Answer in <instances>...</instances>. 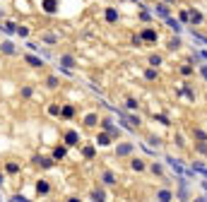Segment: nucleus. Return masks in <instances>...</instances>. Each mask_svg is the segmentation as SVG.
I'll return each mask as SVG.
<instances>
[{
    "mask_svg": "<svg viewBox=\"0 0 207 202\" xmlns=\"http://www.w3.org/2000/svg\"><path fill=\"white\" fill-rule=\"evenodd\" d=\"M36 193H39V195L48 193V183H44V181H39V185H36Z\"/></svg>",
    "mask_w": 207,
    "mask_h": 202,
    "instance_id": "nucleus-1",
    "label": "nucleus"
},
{
    "mask_svg": "<svg viewBox=\"0 0 207 202\" xmlns=\"http://www.w3.org/2000/svg\"><path fill=\"white\" fill-rule=\"evenodd\" d=\"M65 140H68V145H77V132H68Z\"/></svg>",
    "mask_w": 207,
    "mask_h": 202,
    "instance_id": "nucleus-2",
    "label": "nucleus"
},
{
    "mask_svg": "<svg viewBox=\"0 0 207 202\" xmlns=\"http://www.w3.org/2000/svg\"><path fill=\"white\" fill-rule=\"evenodd\" d=\"M106 19H108V22H116V19H118V12H116V10H106Z\"/></svg>",
    "mask_w": 207,
    "mask_h": 202,
    "instance_id": "nucleus-3",
    "label": "nucleus"
},
{
    "mask_svg": "<svg viewBox=\"0 0 207 202\" xmlns=\"http://www.w3.org/2000/svg\"><path fill=\"white\" fill-rule=\"evenodd\" d=\"M2 51H5V53H15V48H12V44H10V41H5V44H2Z\"/></svg>",
    "mask_w": 207,
    "mask_h": 202,
    "instance_id": "nucleus-4",
    "label": "nucleus"
},
{
    "mask_svg": "<svg viewBox=\"0 0 207 202\" xmlns=\"http://www.w3.org/2000/svg\"><path fill=\"white\" fill-rule=\"evenodd\" d=\"M27 63L36 67V65H41V60H39V58H34V55H27Z\"/></svg>",
    "mask_w": 207,
    "mask_h": 202,
    "instance_id": "nucleus-5",
    "label": "nucleus"
},
{
    "mask_svg": "<svg viewBox=\"0 0 207 202\" xmlns=\"http://www.w3.org/2000/svg\"><path fill=\"white\" fill-rule=\"evenodd\" d=\"M34 161H36V164H41V166H46V168H48V166H51V161H48V159H41V156H36Z\"/></svg>",
    "mask_w": 207,
    "mask_h": 202,
    "instance_id": "nucleus-6",
    "label": "nucleus"
},
{
    "mask_svg": "<svg viewBox=\"0 0 207 202\" xmlns=\"http://www.w3.org/2000/svg\"><path fill=\"white\" fill-rule=\"evenodd\" d=\"M53 156H55V159H63V156H65V149H63V147H58V149L53 152Z\"/></svg>",
    "mask_w": 207,
    "mask_h": 202,
    "instance_id": "nucleus-7",
    "label": "nucleus"
},
{
    "mask_svg": "<svg viewBox=\"0 0 207 202\" xmlns=\"http://www.w3.org/2000/svg\"><path fill=\"white\" fill-rule=\"evenodd\" d=\"M142 36H144V39H147V41H152V39H154V36H157V34H154V31H152V29H147V31H144V34H142Z\"/></svg>",
    "mask_w": 207,
    "mask_h": 202,
    "instance_id": "nucleus-8",
    "label": "nucleus"
},
{
    "mask_svg": "<svg viewBox=\"0 0 207 202\" xmlns=\"http://www.w3.org/2000/svg\"><path fill=\"white\" fill-rule=\"evenodd\" d=\"M130 152V145H123V147H118V154H128Z\"/></svg>",
    "mask_w": 207,
    "mask_h": 202,
    "instance_id": "nucleus-9",
    "label": "nucleus"
},
{
    "mask_svg": "<svg viewBox=\"0 0 207 202\" xmlns=\"http://www.w3.org/2000/svg\"><path fill=\"white\" fill-rule=\"evenodd\" d=\"M2 29H5L7 34H12V31H15V24H12V22H7V24H5V27H2Z\"/></svg>",
    "mask_w": 207,
    "mask_h": 202,
    "instance_id": "nucleus-10",
    "label": "nucleus"
},
{
    "mask_svg": "<svg viewBox=\"0 0 207 202\" xmlns=\"http://www.w3.org/2000/svg\"><path fill=\"white\" fill-rule=\"evenodd\" d=\"M63 63H65V65H68V67H72V63H75V60H72L70 55H63Z\"/></svg>",
    "mask_w": 207,
    "mask_h": 202,
    "instance_id": "nucleus-11",
    "label": "nucleus"
},
{
    "mask_svg": "<svg viewBox=\"0 0 207 202\" xmlns=\"http://www.w3.org/2000/svg\"><path fill=\"white\" fill-rule=\"evenodd\" d=\"M17 34H19V36H27L29 29H27V27H19V29H17Z\"/></svg>",
    "mask_w": 207,
    "mask_h": 202,
    "instance_id": "nucleus-12",
    "label": "nucleus"
},
{
    "mask_svg": "<svg viewBox=\"0 0 207 202\" xmlns=\"http://www.w3.org/2000/svg\"><path fill=\"white\" fill-rule=\"evenodd\" d=\"M17 168H19L17 164H7V171H10V173H17Z\"/></svg>",
    "mask_w": 207,
    "mask_h": 202,
    "instance_id": "nucleus-13",
    "label": "nucleus"
},
{
    "mask_svg": "<svg viewBox=\"0 0 207 202\" xmlns=\"http://www.w3.org/2000/svg\"><path fill=\"white\" fill-rule=\"evenodd\" d=\"M133 168H135V171H142V161H137V159H135V161H133Z\"/></svg>",
    "mask_w": 207,
    "mask_h": 202,
    "instance_id": "nucleus-14",
    "label": "nucleus"
},
{
    "mask_svg": "<svg viewBox=\"0 0 207 202\" xmlns=\"http://www.w3.org/2000/svg\"><path fill=\"white\" fill-rule=\"evenodd\" d=\"M96 142H99V145H108V137H106V135H99V140H96Z\"/></svg>",
    "mask_w": 207,
    "mask_h": 202,
    "instance_id": "nucleus-15",
    "label": "nucleus"
}]
</instances>
